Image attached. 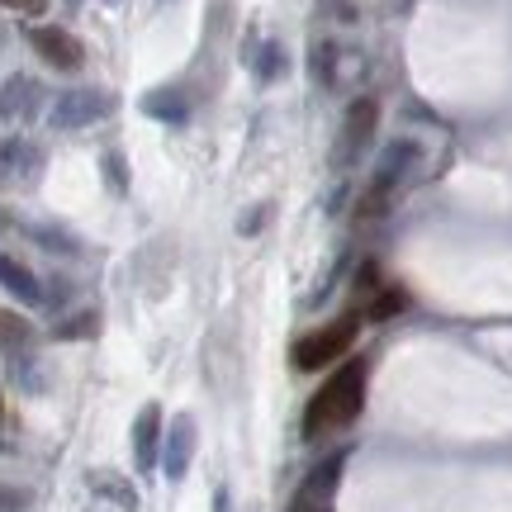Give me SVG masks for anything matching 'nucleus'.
I'll list each match as a JSON object with an SVG mask.
<instances>
[{
  "label": "nucleus",
  "instance_id": "26",
  "mask_svg": "<svg viewBox=\"0 0 512 512\" xmlns=\"http://www.w3.org/2000/svg\"><path fill=\"white\" fill-rule=\"evenodd\" d=\"M10 228H15V214H10V209L0 204V233H10Z\"/></svg>",
  "mask_w": 512,
  "mask_h": 512
},
{
  "label": "nucleus",
  "instance_id": "13",
  "mask_svg": "<svg viewBox=\"0 0 512 512\" xmlns=\"http://www.w3.org/2000/svg\"><path fill=\"white\" fill-rule=\"evenodd\" d=\"M29 342H34L29 318L15 309H0V356H19V351H29Z\"/></svg>",
  "mask_w": 512,
  "mask_h": 512
},
{
  "label": "nucleus",
  "instance_id": "27",
  "mask_svg": "<svg viewBox=\"0 0 512 512\" xmlns=\"http://www.w3.org/2000/svg\"><path fill=\"white\" fill-rule=\"evenodd\" d=\"M214 512H228V489H219V494H214Z\"/></svg>",
  "mask_w": 512,
  "mask_h": 512
},
{
  "label": "nucleus",
  "instance_id": "19",
  "mask_svg": "<svg viewBox=\"0 0 512 512\" xmlns=\"http://www.w3.org/2000/svg\"><path fill=\"white\" fill-rule=\"evenodd\" d=\"M280 72H285V48H280V43H266L261 57H256V76H261V81H275Z\"/></svg>",
  "mask_w": 512,
  "mask_h": 512
},
{
  "label": "nucleus",
  "instance_id": "17",
  "mask_svg": "<svg viewBox=\"0 0 512 512\" xmlns=\"http://www.w3.org/2000/svg\"><path fill=\"white\" fill-rule=\"evenodd\" d=\"M10 380H15L24 394H43V389H48V380H43V361L29 356V351L10 356Z\"/></svg>",
  "mask_w": 512,
  "mask_h": 512
},
{
  "label": "nucleus",
  "instance_id": "8",
  "mask_svg": "<svg viewBox=\"0 0 512 512\" xmlns=\"http://www.w3.org/2000/svg\"><path fill=\"white\" fill-rule=\"evenodd\" d=\"M342 465H347V451H337V456L318 460L304 484H299V494H294L290 512H332V494H337V479H342Z\"/></svg>",
  "mask_w": 512,
  "mask_h": 512
},
{
  "label": "nucleus",
  "instance_id": "10",
  "mask_svg": "<svg viewBox=\"0 0 512 512\" xmlns=\"http://www.w3.org/2000/svg\"><path fill=\"white\" fill-rule=\"evenodd\" d=\"M38 105H43V86L29 72L0 81V124H29L38 119Z\"/></svg>",
  "mask_w": 512,
  "mask_h": 512
},
{
  "label": "nucleus",
  "instance_id": "24",
  "mask_svg": "<svg viewBox=\"0 0 512 512\" xmlns=\"http://www.w3.org/2000/svg\"><path fill=\"white\" fill-rule=\"evenodd\" d=\"M5 10H15V15H29V19H38V15H48V0H0Z\"/></svg>",
  "mask_w": 512,
  "mask_h": 512
},
{
  "label": "nucleus",
  "instance_id": "1",
  "mask_svg": "<svg viewBox=\"0 0 512 512\" xmlns=\"http://www.w3.org/2000/svg\"><path fill=\"white\" fill-rule=\"evenodd\" d=\"M366 361H347V366H337L328 375V384H318V394L309 399L304 408V441H318L328 437V432H342L351 422L361 418V408H366Z\"/></svg>",
  "mask_w": 512,
  "mask_h": 512
},
{
  "label": "nucleus",
  "instance_id": "7",
  "mask_svg": "<svg viewBox=\"0 0 512 512\" xmlns=\"http://www.w3.org/2000/svg\"><path fill=\"white\" fill-rule=\"evenodd\" d=\"M375 128H380V100H375V95H361V100H351L347 119H342V138H337V166L356 162V157H361V152L370 147Z\"/></svg>",
  "mask_w": 512,
  "mask_h": 512
},
{
  "label": "nucleus",
  "instance_id": "30",
  "mask_svg": "<svg viewBox=\"0 0 512 512\" xmlns=\"http://www.w3.org/2000/svg\"><path fill=\"white\" fill-rule=\"evenodd\" d=\"M0 43H5V34H0Z\"/></svg>",
  "mask_w": 512,
  "mask_h": 512
},
{
  "label": "nucleus",
  "instance_id": "23",
  "mask_svg": "<svg viewBox=\"0 0 512 512\" xmlns=\"http://www.w3.org/2000/svg\"><path fill=\"white\" fill-rule=\"evenodd\" d=\"M29 508V494L19 484H0V512H24Z\"/></svg>",
  "mask_w": 512,
  "mask_h": 512
},
{
  "label": "nucleus",
  "instance_id": "18",
  "mask_svg": "<svg viewBox=\"0 0 512 512\" xmlns=\"http://www.w3.org/2000/svg\"><path fill=\"white\" fill-rule=\"evenodd\" d=\"M91 489L95 494H110L114 503H119V508H138V494H133V484H128V479H119V475H91Z\"/></svg>",
  "mask_w": 512,
  "mask_h": 512
},
{
  "label": "nucleus",
  "instance_id": "5",
  "mask_svg": "<svg viewBox=\"0 0 512 512\" xmlns=\"http://www.w3.org/2000/svg\"><path fill=\"white\" fill-rule=\"evenodd\" d=\"M43 166H48V152L34 143V138H0V190H24V185H34L43 176Z\"/></svg>",
  "mask_w": 512,
  "mask_h": 512
},
{
  "label": "nucleus",
  "instance_id": "2",
  "mask_svg": "<svg viewBox=\"0 0 512 512\" xmlns=\"http://www.w3.org/2000/svg\"><path fill=\"white\" fill-rule=\"evenodd\" d=\"M356 328H361V313H342L337 323L309 332V337H299L290 351L294 370H328L332 361H342V356L356 347Z\"/></svg>",
  "mask_w": 512,
  "mask_h": 512
},
{
  "label": "nucleus",
  "instance_id": "14",
  "mask_svg": "<svg viewBox=\"0 0 512 512\" xmlns=\"http://www.w3.org/2000/svg\"><path fill=\"white\" fill-rule=\"evenodd\" d=\"M95 332H100V313L76 309V313H67V318H57L53 323V342H86V337H95Z\"/></svg>",
  "mask_w": 512,
  "mask_h": 512
},
{
  "label": "nucleus",
  "instance_id": "3",
  "mask_svg": "<svg viewBox=\"0 0 512 512\" xmlns=\"http://www.w3.org/2000/svg\"><path fill=\"white\" fill-rule=\"evenodd\" d=\"M422 162V147L418 143H389L380 152V162H375V176H370V190H366V200H361V219H375L384 204H389V195L399 190L408 176H413V166Z\"/></svg>",
  "mask_w": 512,
  "mask_h": 512
},
{
  "label": "nucleus",
  "instance_id": "15",
  "mask_svg": "<svg viewBox=\"0 0 512 512\" xmlns=\"http://www.w3.org/2000/svg\"><path fill=\"white\" fill-rule=\"evenodd\" d=\"M143 114H152V119H162V124H185V95L181 91H152V95H143Z\"/></svg>",
  "mask_w": 512,
  "mask_h": 512
},
{
  "label": "nucleus",
  "instance_id": "28",
  "mask_svg": "<svg viewBox=\"0 0 512 512\" xmlns=\"http://www.w3.org/2000/svg\"><path fill=\"white\" fill-rule=\"evenodd\" d=\"M0 422H5V399H0Z\"/></svg>",
  "mask_w": 512,
  "mask_h": 512
},
{
  "label": "nucleus",
  "instance_id": "20",
  "mask_svg": "<svg viewBox=\"0 0 512 512\" xmlns=\"http://www.w3.org/2000/svg\"><path fill=\"white\" fill-rule=\"evenodd\" d=\"M332 62H337V48H332V43H318V48H313V81H318V86H332V81H337Z\"/></svg>",
  "mask_w": 512,
  "mask_h": 512
},
{
  "label": "nucleus",
  "instance_id": "9",
  "mask_svg": "<svg viewBox=\"0 0 512 512\" xmlns=\"http://www.w3.org/2000/svg\"><path fill=\"white\" fill-rule=\"evenodd\" d=\"M195 446H200V422L181 413V418L166 427V441H162V475L171 484H181L190 475V460H195Z\"/></svg>",
  "mask_w": 512,
  "mask_h": 512
},
{
  "label": "nucleus",
  "instance_id": "31",
  "mask_svg": "<svg viewBox=\"0 0 512 512\" xmlns=\"http://www.w3.org/2000/svg\"><path fill=\"white\" fill-rule=\"evenodd\" d=\"M0 446H5V441H0Z\"/></svg>",
  "mask_w": 512,
  "mask_h": 512
},
{
  "label": "nucleus",
  "instance_id": "25",
  "mask_svg": "<svg viewBox=\"0 0 512 512\" xmlns=\"http://www.w3.org/2000/svg\"><path fill=\"white\" fill-rule=\"evenodd\" d=\"M266 214H271L266 204H256V209H247V214H242V223H238V233H261V223H266Z\"/></svg>",
  "mask_w": 512,
  "mask_h": 512
},
{
  "label": "nucleus",
  "instance_id": "16",
  "mask_svg": "<svg viewBox=\"0 0 512 512\" xmlns=\"http://www.w3.org/2000/svg\"><path fill=\"white\" fill-rule=\"evenodd\" d=\"M408 309V294L399 290V285H380V290L370 294V304L361 309V318H370V323H384V318H394V313Z\"/></svg>",
  "mask_w": 512,
  "mask_h": 512
},
{
  "label": "nucleus",
  "instance_id": "29",
  "mask_svg": "<svg viewBox=\"0 0 512 512\" xmlns=\"http://www.w3.org/2000/svg\"><path fill=\"white\" fill-rule=\"evenodd\" d=\"M105 5H119V0H105Z\"/></svg>",
  "mask_w": 512,
  "mask_h": 512
},
{
  "label": "nucleus",
  "instance_id": "6",
  "mask_svg": "<svg viewBox=\"0 0 512 512\" xmlns=\"http://www.w3.org/2000/svg\"><path fill=\"white\" fill-rule=\"evenodd\" d=\"M24 38H29V48L43 57V67H53V72H81V67H86L81 38L67 34V29H57V24H34V29H24Z\"/></svg>",
  "mask_w": 512,
  "mask_h": 512
},
{
  "label": "nucleus",
  "instance_id": "4",
  "mask_svg": "<svg viewBox=\"0 0 512 512\" xmlns=\"http://www.w3.org/2000/svg\"><path fill=\"white\" fill-rule=\"evenodd\" d=\"M114 114V95L100 91V86H76V91H62L53 100V110H48V124L57 133H72V128H91L100 119H110Z\"/></svg>",
  "mask_w": 512,
  "mask_h": 512
},
{
  "label": "nucleus",
  "instance_id": "12",
  "mask_svg": "<svg viewBox=\"0 0 512 512\" xmlns=\"http://www.w3.org/2000/svg\"><path fill=\"white\" fill-rule=\"evenodd\" d=\"M0 290H10L19 304H34V309L43 304V280L10 252H0Z\"/></svg>",
  "mask_w": 512,
  "mask_h": 512
},
{
  "label": "nucleus",
  "instance_id": "21",
  "mask_svg": "<svg viewBox=\"0 0 512 512\" xmlns=\"http://www.w3.org/2000/svg\"><path fill=\"white\" fill-rule=\"evenodd\" d=\"M29 238L43 242V247H53V252H81V242H76L72 233H62V228H34Z\"/></svg>",
  "mask_w": 512,
  "mask_h": 512
},
{
  "label": "nucleus",
  "instance_id": "22",
  "mask_svg": "<svg viewBox=\"0 0 512 512\" xmlns=\"http://www.w3.org/2000/svg\"><path fill=\"white\" fill-rule=\"evenodd\" d=\"M100 171H105V176H110V185H114V190H119V195H124V190H128L124 157H119V152H105V157H100Z\"/></svg>",
  "mask_w": 512,
  "mask_h": 512
},
{
  "label": "nucleus",
  "instance_id": "11",
  "mask_svg": "<svg viewBox=\"0 0 512 512\" xmlns=\"http://www.w3.org/2000/svg\"><path fill=\"white\" fill-rule=\"evenodd\" d=\"M162 441H166L162 403H143V408H138V418H133V465H138L143 475L162 465Z\"/></svg>",
  "mask_w": 512,
  "mask_h": 512
}]
</instances>
